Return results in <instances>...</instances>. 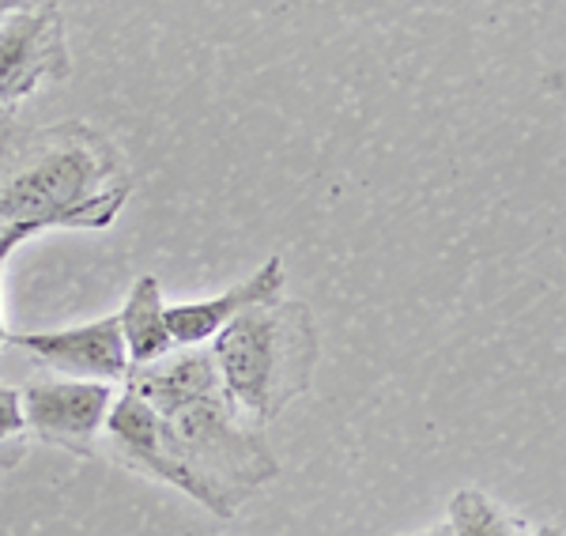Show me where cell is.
Wrapping results in <instances>:
<instances>
[{
	"label": "cell",
	"mask_w": 566,
	"mask_h": 536,
	"mask_svg": "<svg viewBox=\"0 0 566 536\" xmlns=\"http://www.w3.org/2000/svg\"><path fill=\"white\" fill-rule=\"evenodd\" d=\"M317 322L298 298L250 306L212 336L223 401L245 427L264 431L310 389L317 367Z\"/></svg>",
	"instance_id": "1"
},
{
	"label": "cell",
	"mask_w": 566,
	"mask_h": 536,
	"mask_svg": "<svg viewBox=\"0 0 566 536\" xmlns=\"http://www.w3.org/2000/svg\"><path fill=\"white\" fill-rule=\"evenodd\" d=\"M155 420H159L163 450L175 458L181 472L197 480L208 514L234 517L261 484L280 476V461L264 431L245 427L231 412L223 389L155 412Z\"/></svg>",
	"instance_id": "2"
},
{
	"label": "cell",
	"mask_w": 566,
	"mask_h": 536,
	"mask_svg": "<svg viewBox=\"0 0 566 536\" xmlns=\"http://www.w3.org/2000/svg\"><path fill=\"white\" fill-rule=\"evenodd\" d=\"M103 178L106 162L87 144L45 151L39 162H31L0 189V227L45 220L50 227L103 231L129 201V189H103Z\"/></svg>",
	"instance_id": "3"
},
{
	"label": "cell",
	"mask_w": 566,
	"mask_h": 536,
	"mask_svg": "<svg viewBox=\"0 0 566 536\" xmlns=\"http://www.w3.org/2000/svg\"><path fill=\"white\" fill-rule=\"evenodd\" d=\"M109 404H114V386L80 378H39L27 381L20 393L27 431L76 453H91Z\"/></svg>",
	"instance_id": "4"
},
{
	"label": "cell",
	"mask_w": 566,
	"mask_h": 536,
	"mask_svg": "<svg viewBox=\"0 0 566 536\" xmlns=\"http://www.w3.org/2000/svg\"><path fill=\"white\" fill-rule=\"evenodd\" d=\"M69 76V42L57 4L0 20V103L12 106L45 80Z\"/></svg>",
	"instance_id": "5"
},
{
	"label": "cell",
	"mask_w": 566,
	"mask_h": 536,
	"mask_svg": "<svg viewBox=\"0 0 566 536\" xmlns=\"http://www.w3.org/2000/svg\"><path fill=\"white\" fill-rule=\"evenodd\" d=\"M4 348L27 351L39 367L61 378L106 381V386L129 378V356H125V340L122 329H117V314L87 325H72V329L8 333Z\"/></svg>",
	"instance_id": "6"
},
{
	"label": "cell",
	"mask_w": 566,
	"mask_h": 536,
	"mask_svg": "<svg viewBox=\"0 0 566 536\" xmlns=\"http://www.w3.org/2000/svg\"><path fill=\"white\" fill-rule=\"evenodd\" d=\"M103 431H106L109 446L122 453V458L129 461L133 469L148 472L151 480H163V484L178 487L181 495H189L193 503L205 506V495H200L197 480L189 476V472H181L175 465V458L163 450L159 420H155L151 404L144 401V397L136 393L133 386H125V393L114 397V404H109V412H106Z\"/></svg>",
	"instance_id": "7"
},
{
	"label": "cell",
	"mask_w": 566,
	"mask_h": 536,
	"mask_svg": "<svg viewBox=\"0 0 566 536\" xmlns=\"http://www.w3.org/2000/svg\"><path fill=\"white\" fill-rule=\"evenodd\" d=\"M280 295H283V261L269 258L250 280L234 284L231 291H223V295L167 306V329L175 336L178 348L212 344V336L219 329H227L239 314H245L250 306L272 303V298H280Z\"/></svg>",
	"instance_id": "8"
},
{
	"label": "cell",
	"mask_w": 566,
	"mask_h": 536,
	"mask_svg": "<svg viewBox=\"0 0 566 536\" xmlns=\"http://www.w3.org/2000/svg\"><path fill=\"white\" fill-rule=\"evenodd\" d=\"M117 329L125 340V356L129 367H148L178 348L175 336L167 329V303H163V287L151 272H144L125 298L122 314H117Z\"/></svg>",
	"instance_id": "9"
},
{
	"label": "cell",
	"mask_w": 566,
	"mask_h": 536,
	"mask_svg": "<svg viewBox=\"0 0 566 536\" xmlns=\"http://www.w3.org/2000/svg\"><path fill=\"white\" fill-rule=\"evenodd\" d=\"M450 536H525V522L506 514L499 503L476 487H464L450 498V522H446Z\"/></svg>",
	"instance_id": "10"
},
{
	"label": "cell",
	"mask_w": 566,
	"mask_h": 536,
	"mask_svg": "<svg viewBox=\"0 0 566 536\" xmlns=\"http://www.w3.org/2000/svg\"><path fill=\"white\" fill-rule=\"evenodd\" d=\"M42 231H53V227L45 220H27V223L0 227V348H4V340H8V325H4V265L27 239H34V234H42Z\"/></svg>",
	"instance_id": "11"
},
{
	"label": "cell",
	"mask_w": 566,
	"mask_h": 536,
	"mask_svg": "<svg viewBox=\"0 0 566 536\" xmlns=\"http://www.w3.org/2000/svg\"><path fill=\"white\" fill-rule=\"evenodd\" d=\"M23 431H27V423H23L20 393H15V389H4V386H0V446L15 442Z\"/></svg>",
	"instance_id": "12"
},
{
	"label": "cell",
	"mask_w": 566,
	"mask_h": 536,
	"mask_svg": "<svg viewBox=\"0 0 566 536\" xmlns=\"http://www.w3.org/2000/svg\"><path fill=\"white\" fill-rule=\"evenodd\" d=\"M42 4H57V0H0V20L15 12H27V8H42Z\"/></svg>",
	"instance_id": "13"
},
{
	"label": "cell",
	"mask_w": 566,
	"mask_h": 536,
	"mask_svg": "<svg viewBox=\"0 0 566 536\" xmlns=\"http://www.w3.org/2000/svg\"><path fill=\"white\" fill-rule=\"evenodd\" d=\"M525 536H563L559 525H536L533 533H525Z\"/></svg>",
	"instance_id": "14"
},
{
	"label": "cell",
	"mask_w": 566,
	"mask_h": 536,
	"mask_svg": "<svg viewBox=\"0 0 566 536\" xmlns=\"http://www.w3.org/2000/svg\"><path fill=\"white\" fill-rule=\"evenodd\" d=\"M416 536H450V529H446V525H434V529H423V533H416Z\"/></svg>",
	"instance_id": "15"
}]
</instances>
